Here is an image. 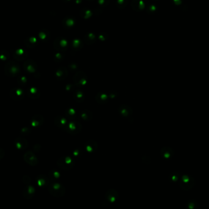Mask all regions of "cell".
Masks as SVG:
<instances>
[{"label": "cell", "instance_id": "obj_1", "mask_svg": "<svg viewBox=\"0 0 209 209\" xmlns=\"http://www.w3.org/2000/svg\"><path fill=\"white\" fill-rule=\"evenodd\" d=\"M4 72L8 77H14L19 75L20 72V67L19 64L14 61H10L4 67Z\"/></svg>", "mask_w": 209, "mask_h": 209}, {"label": "cell", "instance_id": "obj_2", "mask_svg": "<svg viewBox=\"0 0 209 209\" xmlns=\"http://www.w3.org/2000/svg\"><path fill=\"white\" fill-rule=\"evenodd\" d=\"M48 188L50 193L56 198L63 196L65 193V188L64 185L57 183V182H54V183L50 184Z\"/></svg>", "mask_w": 209, "mask_h": 209}, {"label": "cell", "instance_id": "obj_3", "mask_svg": "<svg viewBox=\"0 0 209 209\" xmlns=\"http://www.w3.org/2000/svg\"><path fill=\"white\" fill-rule=\"evenodd\" d=\"M57 165L64 170H70L74 166V162L70 157H63L57 161Z\"/></svg>", "mask_w": 209, "mask_h": 209}, {"label": "cell", "instance_id": "obj_4", "mask_svg": "<svg viewBox=\"0 0 209 209\" xmlns=\"http://www.w3.org/2000/svg\"><path fill=\"white\" fill-rule=\"evenodd\" d=\"M194 180L193 178L188 176H183L182 177L180 186L182 188H183V187L185 186L184 190H188L193 187L194 186Z\"/></svg>", "mask_w": 209, "mask_h": 209}, {"label": "cell", "instance_id": "obj_5", "mask_svg": "<svg viewBox=\"0 0 209 209\" xmlns=\"http://www.w3.org/2000/svg\"><path fill=\"white\" fill-rule=\"evenodd\" d=\"M10 97L11 99L15 100H22L25 97V92L23 90L19 87L13 88L10 91Z\"/></svg>", "mask_w": 209, "mask_h": 209}, {"label": "cell", "instance_id": "obj_6", "mask_svg": "<svg viewBox=\"0 0 209 209\" xmlns=\"http://www.w3.org/2000/svg\"><path fill=\"white\" fill-rule=\"evenodd\" d=\"M23 158L25 161L29 164L31 166H36L38 163V160L33 152L28 151L26 152L24 155Z\"/></svg>", "mask_w": 209, "mask_h": 209}, {"label": "cell", "instance_id": "obj_7", "mask_svg": "<svg viewBox=\"0 0 209 209\" xmlns=\"http://www.w3.org/2000/svg\"><path fill=\"white\" fill-rule=\"evenodd\" d=\"M23 68L26 72L29 73H34L36 72L37 66L36 63L33 60L25 61L23 64Z\"/></svg>", "mask_w": 209, "mask_h": 209}, {"label": "cell", "instance_id": "obj_8", "mask_svg": "<svg viewBox=\"0 0 209 209\" xmlns=\"http://www.w3.org/2000/svg\"><path fill=\"white\" fill-rule=\"evenodd\" d=\"M28 143L24 138L18 137L14 140V146L19 150H24L28 147Z\"/></svg>", "mask_w": 209, "mask_h": 209}, {"label": "cell", "instance_id": "obj_9", "mask_svg": "<svg viewBox=\"0 0 209 209\" xmlns=\"http://www.w3.org/2000/svg\"><path fill=\"white\" fill-rule=\"evenodd\" d=\"M35 189L32 185L26 186L23 190V196L26 199H31L34 195Z\"/></svg>", "mask_w": 209, "mask_h": 209}, {"label": "cell", "instance_id": "obj_10", "mask_svg": "<svg viewBox=\"0 0 209 209\" xmlns=\"http://www.w3.org/2000/svg\"><path fill=\"white\" fill-rule=\"evenodd\" d=\"M50 180L48 177H47L44 175H39L36 178V182L37 185L41 187H45L48 186L50 185Z\"/></svg>", "mask_w": 209, "mask_h": 209}, {"label": "cell", "instance_id": "obj_11", "mask_svg": "<svg viewBox=\"0 0 209 209\" xmlns=\"http://www.w3.org/2000/svg\"><path fill=\"white\" fill-rule=\"evenodd\" d=\"M118 196V193L116 190L111 189L106 192L105 197L110 202H114Z\"/></svg>", "mask_w": 209, "mask_h": 209}, {"label": "cell", "instance_id": "obj_12", "mask_svg": "<svg viewBox=\"0 0 209 209\" xmlns=\"http://www.w3.org/2000/svg\"><path fill=\"white\" fill-rule=\"evenodd\" d=\"M28 56V52L23 49H19L14 53V57L17 61H23Z\"/></svg>", "mask_w": 209, "mask_h": 209}, {"label": "cell", "instance_id": "obj_13", "mask_svg": "<svg viewBox=\"0 0 209 209\" xmlns=\"http://www.w3.org/2000/svg\"><path fill=\"white\" fill-rule=\"evenodd\" d=\"M43 122V118L42 116L36 114L34 115V116L31 119V124L33 127H37L41 126Z\"/></svg>", "mask_w": 209, "mask_h": 209}, {"label": "cell", "instance_id": "obj_14", "mask_svg": "<svg viewBox=\"0 0 209 209\" xmlns=\"http://www.w3.org/2000/svg\"><path fill=\"white\" fill-rule=\"evenodd\" d=\"M161 155L164 158H170L174 155V151H173V150L171 148L165 147V148H163L162 149Z\"/></svg>", "mask_w": 209, "mask_h": 209}, {"label": "cell", "instance_id": "obj_15", "mask_svg": "<svg viewBox=\"0 0 209 209\" xmlns=\"http://www.w3.org/2000/svg\"><path fill=\"white\" fill-rule=\"evenodd\" d=\"M28 94L31 99H36L40 96V91L37 87H31L28 89Z\"/></svg>", "mask_w": 209, "mask_h": 209}, {"label": "cell", "instance_id": "obj_16", "mask_svg": "<svg viewBox=\"0 0 209 209\" xmlns=\"http://www.w3.org/2000/svg\"><path fill=\"white\" fill-rule=\"evenodd\" d=\"M60 177V174L58 172L56 171H51L48 174V178L50 180L55 181L59 179Z\"/></svg>", "mask_w": 209, "mask_h": 209}, {"label": "cell", "instance_id": "obj_17", "mask_svg": "<svg viewBox=\"0 0 209 209\" xmlns=\"http://www.w3.org/2000/svg\"><path fill=\"white\" fill-rule=\"evenodd\" d=\"M28 83V79L25 76H20L17 79V83L21 86H26Z\"/></svg>", "mask_w": 209, "mask_h": 209}, {"label": "cell", "instance_id": "obj_18", "mask_svg": "<svg viewBox=\"0 0 209 209\" xmlns=\"http://www.w3.org/2000/svg\"><path fill=\"white\" fill-rule=\"evenodd\" d=\"M9 53L6 51H1L0 52V59L3 61H7L9 58Z\"/></svg>", "mask_w": 209, "mask_h": 209}, {"label": "cell", "instance_id": "obj_19", "mask_svg": "<svg viewBox=\"0 0 209 209\" xmlns=\"http://www.w3.org/2000/svg\"><path fill=\"white\" fill-rule=\"evenodd\" d=\"M30 132H31V130L30 128H27V127H24L23 128L21 129L20 130V133L21 135H25V136H26L29 135L30 133Z\"/></svg>", "mask_w": 209, "mask_h": 209}, {"label": "cell", "instance_id": "obj_20", "mask_svg": "<svg viewBox=\"0 0 209 209\" xmlns=\"http://www.w3.org/2000/svg\"><path fill=\"white\" fill-rule=\"evenodd\" d=\"M23 182H24V183L25 184H29V183H30V182H31L30 177L29 176H24L23 178Z\"/></svg>", "mask_w": 209, "mask_h": 209}, {"label": "cell", "instance_id": "obj_21", "mask_svg": "<svg viewBox=\"0 0 209 209\" xmlns=\"http://www.w3.org/2000/svg\"><path fill=\"white\" fill-rule=\"evenodd\" d=\"M4 155H5V152H4V150L3 149L0 148V159L4 157Z\"/></svg>", "mask_w": 209, "mask_h": 209}]
</instances>
